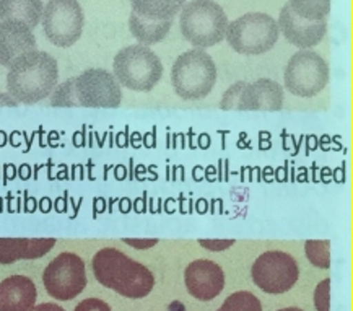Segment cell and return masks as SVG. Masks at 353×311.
Wrapping results in <instances>:
<instances>
[{
	"instance_id": "obj_1",
	"label": "cell",
	"mask_w": 353,
	"mask_h": 311,
	"mask_svg": "<svg viewBox=\"0 0 353 311\" xmlns=\"http://www.w3.org/2000/svg\"><path fill=\"white\" fill-rule=\"evenodd\" d=\"M97 281L125 299H143L155 287L150 269L130 259L116 248H103L92 261Z\"/></svg>"
},
{
	"instance_id": "obj_2",
	"label": "cell",
	"mask_w": 353,
	"mask_h": 311,
	"mask_svg": "<svg viewBox=\"0 0 353 311\" xmlns=\"http://www.w3.org/2000/svg\"><path fill=\"white\" fill-rule=\"evenodd\" d=\"M57 80V61L51 54L33 51L13 62L7 75V90L17 103L34 105L51 97Z\"/></svg>"
},
{
	"instance_id": "obj_3",
	"label": "cell",
	"mask_w": 353,
	"mask_h": 311,
	"mask_svg": "<svg viewBox=\"0 0 353 311\" xmlns=\"http://www.w3.org/2000/svg\"><path fill=\"white\" fill-rule=\"evenodd\" d=\"M216 82V67L203 49L181 54L171 69V83L178 97L185 101L205 98Z\"/></svg>"
},
{
	"instance_id": "obj_4",
	"label": "cell",
	"mask_w": 353,
	"mask_h": 311,
	"mask_svg": "<svg viewBox=\"0 0 353 311\" xmlns=\"http://www.w3.org/2000/svg\"><path fill=\"white\" fill-rule=\"evenodd\" d=\"M181 31L199 49L212 48L225 38L228 18L214 0H192L181 12Z\"/></svg>"
},
{
	"instance_id": "obj_5",
	"label": "cell",
	"mask_w": 353,
	"mask_h": 311,
	"mask_svg": "<svg viewBox=\"0 0 353 311\" xmlns=\"http://www.w3.org/2000/svg\"><path fill=\"white\" fill-rule=\"evenodd\" d=\"M163 75L160 57L143 44L121 49L114 57V77L119 85L134 92H150Z\"/></svg>"
},
{
	"instance_id": "obj_6",
	"label": "cell",
	"mask_w": 353,
	"mask_h": 311,
	"mask_svg": "<svg viewBox=\"0 0 353 311\" xmlns=\"http://www.w3.org/2000/svg\"><path fill=\"white\" fill-rule=\"evenodd\" d=\"M280 34L277 21L267 13H246L228 23L226 39L234 51L246 56H257L270 51Z\"/></svg>"
},
{
	"instance_id": "obj_7",
	"label": "cell",
	"mask_w": 353,
	"mask_h": 311,
	"mask_svg": "<svg viewBox=\"0 0 353 311\" xmlns=\"http://www.w3.org/2000/svg\"><path fill=\"white\" fill-rule=\"evenodd\" d=\"M43 30L57 48H70L83 31L85 17L77 0H49L43 10Z\"/></svg>"
},
{
	"instance_id": "obj_8",
	"label": "cell",
	"mask_w": 353,
	"mask_h": 311,
	"mask_svg": "<svg viewBox=\"0 0 353 311\" xmlns=\"http://www.w3.org/2000/svg\"><path fill=\"white\" fill-rule=\"evenodd\" d=\"M43 282L52 299L61 301L74 300L87 287L83 259L75 252H61L44 269Z\"/></svg>"
},
{
	"instance_id": "obj_9",
	"label": "cell",
	"mask_w": 353,
	"mask_h": 311,
	"mask_svg": "<svg viewBox=\"0 0 353 311\" xmlns=\"http://www.w3.org/2000/svg\"><path fill=\"white\" fill-rule=\"evenodd\" d=\"M329 82V67L314 51L293 54L285 69V87L300 98H311L323 92Z\"/></svg>"
},
{
	"instance_id": "obj_10",
	"label": "cell",
	"mask_w": 353,
	"mask_h": 311,
	"mask_svg": "<svg viewBox=\"0 0 353 311\" xmlns=\"http://www.w3.org/2000/svg\"><path fill=\"white\" fill-rule=\"evenodd\" d=\"M298 276V263L283 251L262 252L251 268L252 282L270 295L288 292L296 283Z\"/></svg>"
},
{
	"instance_id": "obj_11",
	"label": "cell",
	"mask_w": 353,
	"mask_h": 311,
	"mask_svg": "<svg viewBox=\"0 0 353 311\" xmlns=\"http://www.w3.org/2000/svg\"><path fill=\"white\" fill-rule=\"evenodd\" d=\"M75 97L83 108H117L122 92L116 77L105 69H88L75 77Z\"/></svg>"
},
{
	"instance_id": "obj_12",
	"label": "cell",
	"mask_w": 353,
	"mask_h": 311,
	"mask_svg": "<svg viewBox=\"0 0 353 311\" xmlns=\"http://www.w3.org/2000/svg\"><path fill=\"white\" fill-rule=\"evenodd\" d=\"M184 283L194 299L210 301L221 294L225 287V274L210 259H197L185 268Z\"/></svg>"
},
{
	"instance_id": "obj_13",
	"label": "cell",
	"mask_w": 353,
	"mask_h": 311,
	"mask_svg": "<svg viewBox=\"0 0 353 311\" xmlns=\"http://www.w3.org/2000/svg\"><path fill=\"white\" fill-rule=\"evenodd\" d=\"M279 30H282L285 38L288 39L293 46L306 49L313 48L316 44L323 41L327 31V21H307L303 20L290 8L288 3H285L282 12H280Z\"/></svg>"
},
{
	"instance_id": "obj_14",
	"label": "cell",
	"mask_w": 353,
	"mask_h": 311,
	"mask_svg": "<svg viewBox=\"0 0 353 311\" xmlns=\"http://www.w3.org/2000/svg\"><path fill=\"white\" fill-rule=\"evenodd\" d=\"M33 51H36V38L31 28L17 21L0 23V66L12 67L21 56Z\"/></svg>"
},
{
	"instance_id": "obj_15",
	"label": "cell",
	"mask_w": 353,
	"mask_h": 311,
	"mask_svg": "<svg viewBox=\"0 0 353 311\" xmlns=\"http://www.w3.org/2000/svg\"><path fill=\"white\" fill-rule=\"evenodd\" d=\"M283 106V88L270 79L244 85L238 111H280Z\"/></svg>"
},
{
	"instance_id": "obj_16",
	"label": "cell",
	"mask_w": 353,
	"mask_h": 311,
	"mask_svg": "<svg viewBox=\"0 0 353 311\" xmlns=\"http://www.w3.org/2000/svg\"><path fill=\"white\" fill-rule=\"evenodd\" d=\"M34 282L26 276H10L0 282V311H31L34 308Z\"/></svg>"
},
{
	"instance_id": "obj_17",
	"label": "cell",
	"mask_w": 353,
	"mask_h": 311,
	"mask_svg": "<svg viewBox=\"0 0 353 311\" xmlns=\"http://www.w3.org/2000/svg\"><path fill=\"white\" fill-rule=\"evenodd\" d=\"M56 245L54 238H0V264H13L20 259H38Z\"/></svg>"
},
{
	"instance_id": "obj_18",
	"label": "cell",
	"mask_w": 353,
	"mask_h": 311,
	"mask_svg": "<svg viewBox=\"0 0 353 311\" xmlns=\"http://www.w3.org/2000/svg\"><path fill=\"white\" fill-rule=\"evenodd\" d=\"M43 0H0V23L17 21L33 30L43 17Z\"/></svg>"
},
{
	"instance_id": "obj_19",
	"label": "cell",
	"mask_w": 353,
	"mask_h": 311,
	"mask_svg": "<svg viewBox=\"0 0 353 311\" xmlns=\"http://www.w3.org/2000/svg\"><path fill=\"white\" fill-rule=\"evenodd\" d=\"M173 25V20H148L132 12L129 17V28L137 41L142 44H155L166 38L168 31Z\"/></svg>"
},
{
	"instance_id": "obj_20",
	"label": "cell",
	"mask_w": 353,
	"mask_h": 311,
	"mask_svg": "<svg viewBox=\"0 0 353 311\" xmlns=\"http://www.w3.org/2000/svg\"><path fill=\"white\" fill-rule=\"evenodd\" d=\"M185 0H130L132 12L148 20H173Z\"/></svg>"
},
{
	"instance_id": "obj_21",
	"label": "cell",
	"mask_w": 353,
	"mask_h": 311,
	"mask_svg": "<svg viewBox=\"0 0 353 311\" xmlns=\"http://www.w3.org/2000/svg\"><path fill=\"white\" fill-rule=\"evenodd\" d=\"M290 8L307 21H321L330 12V0H290Z\"/></svg>"
},
{
	"instance_id": "obj_22",
	"label": "cell",
	"mask_w": 353,
	"mask_h": 311,
	"mask_svg": "<svg viewBox=\"0 0 353 311\" xmlns=\"http://www.w3.org/2000/svg\"><path fill=\"white\" fill-rule=\"evenodd\" d=\"M216 311H262L259 299L251 292H234Z\"/></svg>"
},
{
	"instance_id": "obj_23",
	"label": "cell",
	"mask_w": 353,
	"mask_h": 311,
	"mask_svg": "<svg viewBox=\"0 0 353 311\" xmlns=\"http://www.w3.org/2000/svg\"><path fill=\"white\" fill-rule=\"evenodd\" d=\"M306 258L310 263L321 269L330 268V241L329 240H310L305 243Z\"/></svg>"
},
{
	"instance_id": "obj_24",
	"label": "cell",
	"mask_w": 353,
	"mask_h": 311,
	"mask_svg": "<svg viewBox=\"0 0 353 311\" xmlns=\"http://www.w3.org/2000/svg\"><path fill=\"white\" fill-rule=\"evenodd\" d=\"M51 106L56 108H79L75 97V77L65 80L64 83L54 88L51 97Z\"/></svg>"
},
{
	"instance_id": "obj_25",
	"label": "cell",
	"mask_w": 353,
	"mask_h": 311,
	"mask_svg": "<svg viewBox=\"0 0 353 311\" xmlns=\"http://www.w3.org/2000/svg\"><path fill=\"white\" fill-rule=\"evenodd\" d=\"M314 306L318 311H330V279H324L316 287Z\"/></svg>"
},
{
	"instance_id": "obj_26",
	"label": "cell",
	"mask_w": 353,
	"mask_h": 311,
	"mask_svg": "<svg viewBox=\"0 0 353 311\" xmlns=\"http://www.w3.org/2000/svg\"><path fill=\"white\" fill-rule=\"evenodd\" d=\"M244 85H246V82H238V83H234L233 87H230L228 90H226L223 98H221V103H220L221 110H225V111L238 110L239 98H241V92L244 88Z\"/></svg>"
},
{
	"instance_id": "obj_27",
	"label": "cell",
	"mask_w": 353,
	"mask_h": 311,
	"mask_svg": "<svg viewBox=\"0 0 353 311\" xmlns=\"http://www.w3.org/2000/svg\"><path fill=\"white\" fill-rule=\"evenodd\" d=\"M74 311H111V306L99 299H87L80 301Z\"/></svg>"
},
{
	"instance_id": "obj_28",
	"label": "cell",
	"mask_w": 353,
	"mask_h": 311,
	"mask_svg": "<svg viewBox=\"0 0 353 311\" xmlns=\"http://www.w3.org/2000/svg\"><path fill=\"white\" fill-rule=\"evenodd\" d=\"M199 245L210 251H225L234 245V240H199Z\"/></svg>"
},
{
	"instance_id": "obj_29",
	"label": "cell",
	"mask_w": 353,
	"mask_h": 311,
	"mask_svg": "<svg viewBox=\"0 0 353 311\" xmlns=\"http://www.w3.org/2000/svg\"><path fill=\"white\" fill-rule=\"evenodd\" d=\"M122 241H124L125 245L137 248V250H147V248L155 246L158 243V240H132V238H125V240H122Z\"/></svg>"
},
{
	"instance_id": "obj_30",
	"label": "cell",
	"mask_w": 353,
	"mask_h": 311,
	"mask_svg": "<svg viewBox=\"0 0 353 311\" xmlns=\"http://www.w3.org/2000/svg\"><path fill=\"white\" fill-rule=\"evenodd\" d=\"M18 103L8 93L0 92V108H17Z\"/></svg>"
},
{
	"instance_id": "obj_31",
	"label": "cell",
	"mask_w": 353,
	"mask_h": 311,
	"mask_svg": "<svg viewBox=\"0 0 353 311\" xmlns=\"http://www.w3.org/2000/svg\"><path fill=\"white\" fill-rule=\"evenodd\" d=\"M31 311H65V310L56 303H41V305H36Z\"/></svg>"
},
{
	"instance_id": "obj_32",
	"label": "cell",
	"mask_w": 353,
	"mask_h": 311,
	"mask_svg": "<svg viewBox=\"0 0 353 311\" xmlns=\"http://www.w3.org/2000/svg\"><path fill=\"white\" fill-rule=\"evenodd\" d=\"M279 311H303L301 308H293V306H292V308H283V310H279Z\"/></svg>"
}]
</instances>
